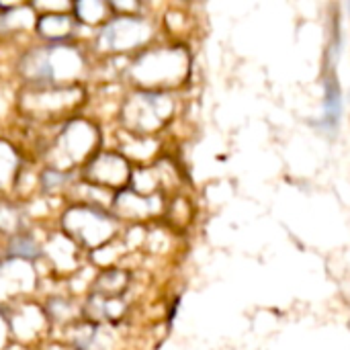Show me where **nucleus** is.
<instances>
[{"mask_svg": "<svg viewBox=\"0 0 350 350\" xmlns=\"http://www.w3.org/2000/svg\"><path fill=\"white\" fill-rule=\"evenodd\" d=\"M74 12H76L78 21H82L86 25H94V23L105 21L107 4L105 2H96V0H84V2L74 4Z\"/></svg>", "mask_w": 350, "mask_h": 350, "instance_id": "14", "label": "nucleus"}, {"mask_svg": "<svg viewBox=\"0 0 350 350\" xmlns=\"http://www.w3.org/2000/svg\"><path fill=\"white\" fill-rule=\"evenodd\" d=\"M84 176L90 185L96 187H109V189H121L125 183L131 180V168L127 160L119 154H98L84 170Z\"/></svg>", "mask_w": 350, "mask_h": 350, "instance_id": "7", "label": "nucleus"}, {"mask_svg": "<svg viewBox=\"0 0 350 350\" xmlns=\"http://www.w3.org/2000/svg\"><path fill=\"white\" fill-rule=\"evenodd\" d=\"M10 254L21 260H33L41 254V248L31 236H16L10 242Z\"/></svg>", "mask_w": 350, "mask_h": 350, "instance_id": "15", "label": "nucleus"}, {"mask_svg": "<svg viewBox=\"0 0 350 350\" xmlns=\"http://www.w3.org/2000/svg\"><path fill=\"white\" fill-rule=\"evenodd\" d=\"M84 68V57L72 45L55 43L47 47H37L21 59V74L41 86L64 84L80 76Z\"/></svg>", "mask_w": 350, "mask_h": 350, "instance_id": "1", "label": "nucleus"}, {"mask_svg": "<svg viewBox=\"0 0 350 350\" xmlns=\"http://www.w3.org/2000/svg\"><path fill=\"white\" fill-rule=\"evenodd\" d=\"M18 226H21L18 209L8 203H0V232L14 234V232H18Z\"/></svg>", "mask_w": 350, "mask_h": 350, "instance_id": "16", "label": "nucleus"}, {"mask_svg": "<svg viewBox=\"0 0 350 350\" xmlns=\"http://www.w3.org/2000/svg\"><path fill=\"white\" fill-rule=\"evenodd\" d=\"M35 285V273L29 260L12 258L0 265V297H14L31 291Z\"/></svg>", "mask_w": 350, "mask_h": 350, "instance_id": "8", "label": "nucleus"}, {"mask_svg": "<svg viewBox=\"0 0 350 350\" xmlns=\"http://www.w3.org/2000/svg\"><path fill=\"white\" fill-rule=\"evenodd\" d=\"M127 273L125 271H119V269H113V271H107L105 275L98 277L96 281V293L94 295H100V297H121V293L125 291L127 287Z\"/></svg>", "mask_w": 350, "mask_h": 350, "instance_id": "12", "label": "nucleus"}, {"mask_svg": "<svg viewBox=\"0 0 350 350\" xmlns=\"http://www.w3.org/2000/svg\"><path fill=\"white\" fill-rule=\"evenodd\" d=\"M62 224L64 232L84 248H103L117 232L115 217L94 207H72L66 211Z\"/></svg>", "mask_w": 350, "mask_h": 350, "instance_id": "2", "label": "nucleus"}, {"mask_svg": "<svg viewBox=\"0 0 350 350\" xmlns=\"http://www.w3.org/2000/svg\"><path fill=\"white\" fill-rule=\"evenodd\" d=\"M113 209L127 217H144L156 209V199L148 195H139L135 191H123L115 197Z\"/></svg>", "mask_w": 350, "mask_h": 350, "instance_id": "11", "label": "nucleus"}, {"mask_svg": "<svg viewBox=\"0 0 350 350\" xmlns=\"http://www.w3.org/2000/svg\"><path fill=\"white\" fill-rule=\"evenodd\" d=\"M152 37V27L148 21L135 14H119L111 18L96 37V47L100 51L123 53L144 45Z\"/></svg>", "mask_w": 350, "mask_h": 350, "instance_id": "5", "label": "nucleus"}, {"mask_svg": "<svg viewBox=\"0 0 350 350\" xmlns=\"http://www.w3.org/2000/svg\"><path fill=\"white\" fill-rule=\"evenodd\" d=\"M172 115V100L154 90L137 92L129 96L123 109V119L135 133H152L160 129Z\"/></svg>", "mask_w": 350, "mask_h": 350, "instance_id": "3", "label": "nucleus"}, {"mask_svg": "<svg viewBox=\"0 0 350 350\" xmlns=\"http://www.w3.org/2000/svg\"><path fill=\"white\" fill-rule=\"evenodd\" d=\"M98 133L96 129L88 123V121H70L62 135L57 137L55 144V166L57 170H64L66 166L78 164L80 160H84L96 146Z\"/></svg>", "mask_w": 350, "mask_h": 350, "instance_id": "6", "label": "nucleus"}, {"mask_svg": "<svg viewBox=\"0 0 350 350\" xmlns=\"http://www.w3.org/2000/svg\"><path fill=\"white\" fill-rule=\"evenodd\" d=\"M187 72V57L178 49H160L144 53L131 68V76L137 84L160 86L172 84V80L183 78Z\"/></svg>", "mask_w": 350, "mask_h": 350, "instance_id": "4", "label": "nucleus"}, {"mask_svg": "<svg viewBox=\"0 0 350 350\" xmlns=\"http://www.w3.org/2000/svg\"><path fill=\"white\" fill-rule=\"evenodd\" d=\"M68 183V174L66 170H57V168H49L45 170V174L41 176V185L45 193H57L66 187Z\"/></svg>", "mask_w": 350, "mask_h": 350, "instance_id": "17", "label": "nucleus"}, {"mask_svg": "<svg viewBox=\"0 0 350 350\" xmlns=\"http://www.w3.org/2000/svg\"><path fill=\"white\" fill-rule=\"evenodd\" d=\"M4 338H6V322H4V318L0 316V347H2V342H4Z\"/></svg>", "mask_w": 350, "mask_h": 350, "instance_id": "18", "label": "nucleus"}, {"mask_svg": "<svg viewBox=\"0 0 350 350\" xmlns=\"http://www.w3.org/2000/svg\"><path fill=\"white\" fill-rule=\"evenodd\" d=\"M37 31L49 39V41H55V43H62L64 39H68L74 31V23H72V16L66 14V12H49V14H41L37 18Z\"/></svg>", "mask_w": 350, "mask_h": 350, "instance_id": "10", "label": "nucleus"}, {"mask_svg": "<svg viewBox=\"0 0 350 350\" xmlns=\"http://www.w3.org/2000/svg\"><path fill=\"white\" fill-rule=\"evenodd\" d=\"M86 316L96 324L119 322L125 316V301H123V297L92 295L86 304Z\"/></svg>", "mask_w": 350, "mask_h": 350, "instance_id": "9", "label": "nucleus"}, {"mask_svg": "<svg viewBox=\"0 0 350 350\" xmlns=\"http://www.w3.org/2000/svg\"><path fill=\"white\" fill-rule=\"evenodd\" d=\"M18 172V156L14 148L6 142H0V187H8Z\"/></svg>", "mask_w": 350, "mask_h": 350, "instance_id": "13", "label": "nucleus"}]
</instances>
